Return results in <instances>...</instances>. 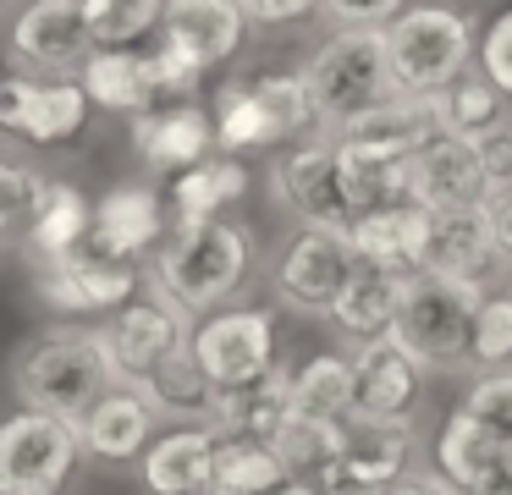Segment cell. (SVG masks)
Returning a JSON list of instances; mask_svg holds the SVG:
<instances>
[{
    "instance_id": "45",
    "label": "cell",
    "mask_w": 512,
    "mask_h": 495,
    "mask_svg": "<svg viewBox=\"0 0 512 495\" xmlns=\"http://www.w3.org/2000/svg\"><path fill=\"white\" fill-rule=\"evenodd\" d=\"M237 6H243L248 22H259V28H287V22L314 17L325 0H237Z\"/></svg>"
},
{
    "instance_id": "2",
    "label": "cell",
    "mask_w": 512,
    "mask_h": 495,
    "mask_svg": "<svg viewBox=\"0 0 512 495\" xmlns=\"http://www.w3.org/2000/svg\"><path fill=\"white\" fill-rule=\"evenodd\" d=\"M12 380L23 407L34 413H56L67 424H83V418L100 407V396L116 391V369L111 352L100 341V325H50L17 352Z\"/></svg>"
},
{
    "instance_id": "37",
    "label": "cell",
    "mask_w": 512,
    "mask_h": 495,
    "mask_svg": "<svg viewBox=\"0 0 512 495\" xmlns=\"http://www.w3.org/2000/svg\"><path fill=\"white\" fill-rule=\"evenodd\" d=\"M166 6L171 0H83L100 50H138V39L166 28Z\"/></svg>"
},
{
    "instance_id": "48",
    "label": "cell",
    "mask_w": 512,
    "mask_h": 495,
    "mask_svg": "<svg viewBox=\"0 0 512 495\" xmlns=\"http://www.w3.org/2000/svg\"><path fill=\"white\" fill-rule=\"evenodd\" d=\"M474 495H512V473H496V479H490L485 490H474Z\"/></svg>"
},
{
    "instance_id": "43",
    "label": "cell",
    "mask_w": 512,
    "mask_h": 495,
    "mask_svg": "<svg viewBox=\"0 0 512 495\" xmlns=\"http://www.w3.org/2000/svg\"><path fill=\"white\" fill-rule=\"evenodd\" d=\"M408 11V0H325L320 17L331 28H391Z\"/></svg>"
},
{
    "instance_id": "3",
    "label": "cell",
    "mask_w": 512,
    "mask_h": 495,
    "mask_svg": "<svg viewBox=\"0 0 512 495\" xmlns=\"http://www.w3.org/2000/svg\"><path fill=\"white\" fill-rule=\"evenodd\" d=\"M303 83H309L325 138H336L375 105L397 99V77H391V61H386V28H336L309 55Z\"/></svg>"
},
{
    "instance_id": "26",
    "label": "cell",
    "mask_w": 512,
    "mask_h": 495,
    "mask_svg": "<svg viewBox=\"0 0 512 495\" xmlns=\"http://www.w3.org/2000/svg\"><path fill=\"white\" fill-rule=\"evenodd\" d=\"M248 11L237 6V0H171L166 6V39H177V44H188L193 55H199L204 66H226L237 50H243V39H248Z\"/></svg>"
},
{
    "instance_id": "18",
    "label": "cell",
    "mask_w": 512,
    "mask_h": 495,
    "mask_svg": "<svg viewBox=\"0 0 512 495\" xmlns=\"http://www.w3.org/2000/svg\"><path fill=\"white\" fill-rule=\"evenodd\" d=\"M353 374H358V413L413 418L424 402V374L430 369L397 336H380V341L353 347Z\"/></svg>"
},
{
    "instance_id": "33",
    "label": "cell",
    "mask_w": 512,
    "mask_h": 495,
    "mask_svg": "<svg viewBox=\"0 0 512 495\" xmlns=\"http://www.w3.org/2000/svg\"><path fill=\"white\" fill-rule=\"evenodd\" d=\"M287 484L292 473L270 440H221L215 446L210 495H281Z\"/></svg>"
},
{
    "instance_id": "36",
    "label": "cell",
    "mask_w": 512,
    "mask_h": 495,
    "mask_svg": "<svg viewBox=\"0 0 512 495\" xmlns=\"http://www.w3.org/2000/svg\"><path fill=\"white\" fill-rule=\"evenodd\" d=\"M215 138H221V154H254V149H276L270 143V121L265 105L254 94V77H237V83H221L215 94Z\"/></svg>"
},
{
    "instance_id": "35",
    "label": "cell",
    "mask_w": 512,
    "mask_h": 495,
    "mask_svg": "<svg viewBox=\"0 0 512 495\" xmlns=\"http://www.w3.org/2000/svg\"><path fill=\"white\" fill-rule=\"evenodd\" d=\"M50 176L34 171L28 160H6L0 165V237H6V248L23 253L28 237H34L39 215H45L50 204Z\"/></svg>"
},
{
    "instance_id": "29",
    "label": "cell",
    "mask_w": 512,
    "mask_h": 495,
    "mask_svg": "<svg viewBox=\"0 0 512 495\" xmlns=\"http://www.w3.org/2000/svg\"><path fill=\"white\" fill-rule=\"evenodd\" d=\"M78 83L89 88L94 110H111V116H127V121L155 110V99H160L149 50H94L89 66L78 72Z\"/></svg>"
},
{
    "instance_id": "14",
    "label": "cell",
    "mask_w": 512,
    "mask_h": 495,
    "mask_svg": "<svg viewBox=\"0 0 512 495\" xmlns=\"http://www.w3.org/2000/svg\"><path fill=\"white\" fill-rule=\"evenodd\" d=\"M413 418H375L353 413L342 435V468L320 484L325 495H375L380 484L402 479L413 468Z\"/></svg>"
},
{
    "instance_id": "28",
    "label": "cell",
    "mask_w": 512,
    "mask_h": 495,
    "mask_svg": "<svg viewBox=\"0 0 512 495\" xmlns=\"http://www.w3.org/2000/svg\"><path fill=\"white\" fill-rule=\"evenodd\" d=\"M408 281H413V275L358 264V275H353V286L342 292V303H336L331 325L342 330L353 347L391 336V330H397V319H402V303H408Z\"/></svg>"
},
{
    "instance_id": "40",
    "label": "cell",
    "mask_w": 512,
    "mask_h": 495,
    "mask_svg": "<svg viewBox=\"0 0 512 495\" xmlns=\"http://www.w3.org/2000/svg\"><path fill=\"white\" fill-rule=\"evenodd\" d=\"M149 66H155V88H160L166 105H171V99H193V94H199V83L210 77V66H204L188 44L166 39V33H160V44L149 50Z\"/></svg>"
},
{
    "instance_id": "46",
    "label": "cell",
    "mask_w": 512,
    "mask_h": 495,
    "mask_svg": "<svg viewBox=\"0 0 512 495\" xmlns=\"http://www.w3.org/2000/svg\"><path fill=\"white\" fill-rule=\"evenodd\" d=\"M375 495H463L452 479H441L435 468H408L402 479H391V484H380Z\"/></svg>"
},
{
    "instance_id": "23",
    "label": "cell",
    "mask_w": 512,
    "mask_h": 495,
    "mask_svg": "<svg viewBox=\"0 0 512 495\" xmlns=\"http://www.w3.org/2000/svg\"><path fill=\"white\" fill-rule=\"evenodd\" d=\"M501 451H507V440H501L496 429L479 424L463 402H457L452 413L441 418V429H435V473L452 479L463 495L485 490V484L496 479V473H501Z\"/></svg>"
},
{
    "instance_id": "50",
    "label": "cell",
    "mask_w": 512,
    "mask_h": 495,
    "mask_svg": "<svg viewBox=\"0 0 512 495\" xmlns=\"http://www.w3.org/2000/svg\"><path fill=\"white\" fill-rule=\"evenodd\" d=\"M501 473H512V440H507V451H501Z\"/></svg>"
},
{
    "instance_id": "11",
    "label": "cell",
    "mask_w": 512,
    "mask_h": 495,
    "mask_svg": "<svg viewBox=\"0 0 512 495\" xmlns=\"http://www.w3.org/2000/svg\"><path fill=\"white\" fill-rule=\"evenodd\" d=\"M94 50L83 0H28L12 22V61L28 77H78Z\"/></svg>"
},
{
    "instance_id": "17",
    "label": "cell",
    "mask_w": 512,
    "mask_h": 495,
    "mask_svg": "<svg viewBox=\"0 0 512 495\" xmlns=\"http://www.w3.org/2000/svg\"><path fill=\"white\" fill-rule=\"evenodd\" d=\"M133 154L149 165V171H193L210 154H221V138H215V110L199 105V99H171V105H155L133 121Z\"/></svg>"
},
{
    "instance_id": "31",
    "label": "cell",
    "mask_w": 512,
    "mask_h": 495,
    "mask_svg": "<svg viewBox=\"0 0 512 495\" xmlns=\"http://www.w3.org/2000/svg\"><path fill=\"white\" fill-rule=\"evenodd\" d=\"M89 231H94V204L83 198V187L56 182L50 187L45 215H39V226H34V237H28V248L17 253V259H28V270L56 264V259H72V253L89 248Z\"/></svg>"
},
{
    "instance_id": "19",
    "label": "cell",
    "mask_w": 512,
    "mask_h": 495,
    "mask_svg": "<svg viewBox=\"0 0 512 495\" xmlns=\"http://www.w3.org/2000/svg\"><path fill=\"white\" fill-rule=\"evenodd\" d=\"M496 226H490V204H452L430 209V248H424V270L430 275H457V281H485L496 270Z\"/></svg>"
},
{
    "instance_id": "24",
    "label": "cell",
    "mask_w": 512,
    "mask_h": 495,
    "mask_svg": "<svg viewBox=\"0 0 512 495\" xmlns=\"http://www.w3.org/2000/svg\"><path fill=\"white\" fill-rule=\"evenodd\" d=\"M298 413V396H292V369H276L270 380L243 385V391H221V407H215L210 429L215 440H270L292 424Z\"/></svg>"
},
{
    "instance_id": "4",
    "label": "cell",
    "mask_w": 512,
    "mask_h": 495,
    "mask_svg": "<svg viewBox=\"0 0 512 495\" xmlns=\"http://www.w3.org/2000/svg\"><path fill=\"white\" fill-rule=\"evenodd\" d=\"M479 55V28L468 11L430 0V6H408L386 28V61L397 77V94L435 99L457 83L463 72H474Z\"/></svg>"
},
{
    "instance_id": "32",
    "label": "cell",
    "mask_w": 512,
    "mask_h": 495,
    "mask_svg": "<svg viewBox=\"0 0 512 495\" xmlns=\"http://www.w3.org/2000/svg\"><path fill=\"white\" fill-rule=\"evenodd\" d=\"M342 435L347 418H314V413H292V424L276 435V451L287 462L292 484H325L342 468Z\"/></svg>"
},
{
    "instance_id": "44",
    "label": "cell",
    "mask_w": 512,
    "mask_h": 495,
    "mask_svg": "<svg viewBox=\"0 0 512 495\" xmlns=\"http://www.w3.org/2000/svg\"><path fill=\"white\" fill-rule=\"evenodd\" d=\"M479 149V165H485V182H490V198L512 187V116H501L496 127H485L474 138Z\"/></svg>"
},
{
    "instance_id": "10",
    "label": "cell",
    "mask_w": 512,
    "mask_h": 495,
    "mask_svg": "<svg viewBox=\"0 0 512 495\" xmlns=\"http://www.w3.org/2000/svg\"><path fill=\"white\" fill-rule=\"evenodd\" d=\"M89 88L78 77H28L12 72L0 83V127L12 132L17 143H34V149H56L72 143L89 127Z\"/></svg>"
},
{
    "instance_id": "15",
    "label": "cell",
    "mask_w": 512,
    "mask_h": 495,
    "mask_svg": "<svg viewBox=\"0 0 512 495\" xmlns=\"http://www.w3.org/2000/svg\"><path fill=\"white\" fill-rule=\"evenodd\" d=\"M166 198L155 193L149 182H116L111 193H100L94 204V231H89V248L100 259L116 264H138V259H155L160 242L171 237L166 231Z\"/></svg>"
},
{
    "instance_id": "6",
    "label": "cell",
    "mask_w": 512,
    "mask_h": 495,
    "mask_svg": "<svg viewBox=\"0 0 512 495\" xmlns=\"http://www.w3.org/2000/svg\"><path fill=\"white\" fill-rule=\"evenodd\" d=\"M83 457L89 446L78 424L23 407L0 429V495H61Z\"/></svg>"
},
{
    "instance_id": "5",
    "label": "cell",
    "mask_w": 512,
    "mask_h": 495,
    "mask_svg": "<svg viewBox=\"0 0 512 495\" xmlns=\"http://www.w3.org/2000/svg\"><path fill=\"white\" fill-rule=\"evenodd\" d=\"M485 281H457V275L419 270L408 281V303L391 336L413 352L430 374L474 369V319L485 308Z\"/></svg>"
},
{
    "instance_id": "25",
    "label": "cell",
    "mask_w": 512,
    "mask_h": 495,
    "mask_svg": "<svg viewBox=\"0 0 512 495\" xmlns=\"http://www.w3.org/2000/svg\"><path fill=\"white\" fill-rule=\"evenodd\" d=\"M215 446H221V440H215V429H204V424L166 429V435L144 451V484L155 495H210Z\"/></svg>"
},
{
    "instance_id": "16",
    "label": "cell",
    "mask_w": 512,
    "mask_h": 495,
    "mask_svg": "<svg viewBox=\"0 0 512 495\" xmlns=\"http://www.w3.org/2000/svg\"><path fill=\"white\" fill-rule=\"evenodd\" d=\"M441 127V105L419 94H397L386 105H375L369 116H358L353 127L336 132V149L347 160H380V165H408L424 143L435 138Z\"/></svg>"
},
{
    "instance_id": "13",
    "label": "cell",
    "mask_w": 512,
    "mask_h": 495,
    "mask_svg": "<svg viewBox=\"0 0 512 495\" xmlns=\"http://www.w3.org/2000/svg\"><path fill=\"white\" fill-rule=\"evenodd\" d=\"M188 330H193V319L177 314L171 303H160V297H138L122 314L100 319V341H105V352H111L116 385L138 391V385L171 358V347L188 341Z\"/></svg>"
},
{
    "instance_id": "30",
    "label": "cell",
    "mask_w": 512,
    "mask_h": 495,
    "mask_svg": "<svg viewBox=\"0 0 512 495\" xmlns=\"http://www.w3.org/2000/svg\"><path fill=\"white\" fill-rule=\"evenodd\" d=\"M237 198H248V165L243 154H210L204 165L171 176V215L177 226H199V220H221V209H232Z\"/></svg>"
},
{
    "instance_id": "7",
    "label": "cell",
    "mask_w": 512,
    "mask_h": 495,
    "mask_svg": "<svg viewBox=\"0 0 512 495\" xmlns=\"http://www.w3.org/2000/svg\"><path fill=\"white\" fill-rule=\"evenodd\" d=\"M358 248L347 231H325V226H298L287 237V248L276 253V303H287L292 314H309V319H331L342 292L353 286L358 275Z\"/></svg>"
},
{
    "instance_id": "51",
    "label": "cell",
    "mask_w": 512,
    "mask_h": 495,
    "mask_svg": "<svg viewBox=\"0 0 512 495\" xmlns=\"http://www.w3.org/2000/svg\"><path fill=\"white\" fill-rule=\"evenodd\" d=\"M501 292H507V297H512V264H507V286H501Z\"/></svg>"
},
{
    "instance_id": "38",
    "label": "cell",
    "mask_w": 512,
    "mask_h": 495,
    "mask_svg": "<svg viewBox=\"0 0 512 495\" xmlns=\"http://www.w3.org/2000/svg\"><path fill=\"white\" fill-rule=\"evenodd\" d=\"M435 105H441V127L446 132H463V138H479L485 127H496V121L507 116V94H501L479 66L457 77L446 94H435Z\"/></svg>"
},
{
    "instance_id": "20",
    "label": "cell",
    "mask_w": 512,
    "mask_h": 495,
    "mask_svg": "<svg viewBox=\"0 0 512 495\" xmlns=\"http://www.w3.org/2000/svg\"><path fill=\"white\" fill-rule=\"evenodd\" d=\"M413 182H419V204L424 209L485 204L490 198L479 149H474V138H463V132H435V138L413 154Z\"/></svg>"
},
{
    "instance_id": "27",
    "label": "cell",
    "mask_w": 512,
    "mask_h": 495,
    "mask_svg": "<svg viewBox=\"0 0 512 495\" xmlns=\"http://www.w3.org/2000/svg\"><path fill=\"white\" fill-rule=\"evenodd\" d=\"M353 248H358V259L375 264V270L419 275L424 248H430V209L402 204V209H380V215H358L353 220Z\"/></svg>"
},
{
    "instance_id": "42",
    "label": "cell",
    "mask_w": 512,
    "mask_h": 495,
    "mask_svg": "<svg viewBox=\"0 0 512 495\" xmlns=\"http://www.w3.org/2000/svg\"><path fill=\"white\" fill-rule=\"evenodd\" d=\"M479 72H485L490 83L512 99V6L490 17L485 39H479Z\"/></svg>"
},
{
    "instance_id": "34",
    "label": "cell",
    "mask_w": 512,
    "mask_h": 495,
    "mask_svg": "<svg viewBox=\"0 0 512 495\" xmlns=\"http://www.w3.org/2000/svg\"><path fill=\"white\" fill-rule=\"evenodd\" d=\"M292 396L298 413L314 418H353L358 413V374H353V352H314L292 369Z\"/></svg>"
},
{
    "instance_id": "8",
    "label": "cell",
    "mask_w": 512,
    "mask_h": 495,
    "mask_svg": "<svg viewBox=\"0 0 512 495\" xmlns=\"http://www.w3.org/2000/svg\"><path fill=\"white\" fill-rule=\"evenodd\" d=\"M188 341L221 391H243L276 374V314L270 308H215L193 319Z\"/></svg>"
},
{
    "instance_id": "47",
    "label": "cell",
    "mask_w": 512,
    "mask_h": 495,
    "mask_svg": "<svg viewBox=\"0 0 512 495\" xmlns=\"http://www.w3.org/2000/svg\"><path fill=\"white\" fill-rule=\"evenodd\" d=\"M485 204H490V226H496V248H501V259L512 264V187L496 198H485Z\"/></svg>"
},
{
    "instance_id": "21",
    "label": "cell",
    "mask_w": 512,
    "mask_h": 495,
    "mask_svg": "<svg viewBox=\"0 0 512 495\" xmlns=\"http://www.w3.org/2000/svg\"><path fill=\"white\" fill-rule=\"evenodd\" d=\"M83 446H89L94 462H144V451L160 440V413L144 391H127L116 385L111 396H100L89 418H83Z\"/></svg>"
},
{
    "instance_id": "12",
    "label": "cell",
    "mask_w": 512,
    "mask_h": 495,
    "mask_svg": "<svg viewBox=\"0 0 512 495\" xmlns=\"http://www.w3.org/2000/svg\"><path fill=\"white\" fill-rule=\"evenodd\" d=\"M138 264H116V259H100L94 248L72 253V259H56V264H39L34 270V292L45 308L56 314H89V319H111L122 314L127 303H138Z\"/></svg>"
},
{
    "instance_id": "9",
    "label": "cell",
    "mask_w": 512,
    "mask_h": 495,
    "mask_svg": "<svg viewBox=\"0 0 512 495\" xmlns=\"http://www.w3.org/2000/svg\"><path fill=\"white\" fill-rule=\"evenodd\" d=\"M270 187L276 198L292 209L298 226H325V231H347L353 237V198H347V171H342V154L325 132L292 143L287 154L276 160L270 171Z\"/></svg>"
},
{
    "instance_id": "41",
    "label": "cell",
    "mask_w": 512,
    "mask_h": 495,
    "mask_svg": "<svg viewBox=\"0 0 512 495\" xmlns=\"http://www.w3.org/2000/svg\"><path fill=\"white\" fill-rule=\"evenodd\" d=\"M463 407L485 429H496L501 440H512V369H485L474 374V385L463 391Z\"/></svg>"
},
{
    "instance_id": "1",
    "label": "cell",
    "mask_w": 512,
    "mask_h": 495,
    "mask_svg": "<svg viewBox=\"0 0 512 495\" xmlns=\"http://www.w3.org/2000/svg\"><path fill=\"white\" fill-rule=\"evenodd\" d=\"M248 275H254V237H248V226L221 215L199 220V226H171V237L160 242V253L144 270V286L177 314L204 319L232 303Z\"/></svg>"
},
{
    "instance_id": "39",
    "label": "cell",
    "mask_w": 512,
    "mask_h": 495,
    "mask_svg": "<svg viewBox=\"0 0 512 495\" xmlns=\"http://www.w3.org/2000/svg\"><path fill=\"white\" fill-rule=\"evenodd\" d=\"M485 369H512V297L490 292L474 319V374Z\"/></svg>"
},
{
    "instance_id": "22",
    "label": "cell",
    "mask_w": 512,
    "mask_h": 495,
    "mask_svg": "<svg viewBox=\"0 0 512 495\" xmlns=\"http://www.w3.org/2000/svg\"><path fill=\"white\" fill-rule=\"evenodd\" d=\"M188 336H193V330H188ZM138 391L155 402V413L166 418L171 429H182V424H204V429H210L215 407H221V385L204 374V363H199V352H193V341L171 347V358L160 363V369L149 374Z\"/></svg>"
},
{
    "instance_id": "49",
    "label": "cell",
    "mask_w": 512,
    "mask_h": 495,
    "mask_svg": "<svg viewBox=\"0 0 512 495\" xmlns=\"http://www.w3.org/2000/svg\"><path fill=\"white\" fill-rule=\"evenodd\" d=\"M281 495H325V490H320V484H287Z\"/></svg>"
}]
</instances>
